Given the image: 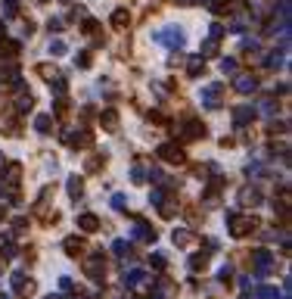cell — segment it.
I'll list each match as a JSON object with an SVG mask.
<instances>
[{
	"mask_svg": "<svg viewBox=\"0 0 292 299\" xmlns=\"http://www.w3.org/2000/svg\"><path fill=\"white\" fill-rule=\"evenodd\" d=\"M152 41L162 44V47H168V50H180V47H184V41H187V35L177 28V25H165V28H159L156 35H152Z\"/></svg>",
	"mask_w": 292,
	"mask_h": 299,
	"instance_id": "6da1fadb",
	"label": "cell"
},
{
	"mask_svg": "<svg viewBox=\"0 0 292 299\" xmlns=\"http://www.w3.org/2000/svg\"><path fill=\"white\" fill-rule=\"evenodd\" d=\"M255 221L252 215H236V212H230L227 215V230H230V237H246V234H252L255 230Z\"/></svg>",
	"mask_w": 292,
	"mask_h": 299,
	"instance_id": "7a4b0ae2",
	"label": "cell"
},
{
	"mask_svg": "<svg viewBox=\"0 0 292 299\" xmlns=\"http://www.w3.org/2000/svg\"><path fill=\"white\" fill-rule=\"evenodd\" d=\"M156 153H159L162 162H168V165H184V162H187V153H184L180 143H159Z\"/></svg>",
	"mask_w": 292,
	"mask_h": 299,
	"instance_id": "3957f363",
	"label": "cell"
},
{
	"mask_svg": "<svg viewBox=\"0 0 292 299\" xmlns=\"http://www.w3.org/2000/svg\"><path fill=\"white\" fill-rule=\"evenodd\" d=\"M180 140L184 143H190V140H202L205 138V125H202V118H184V125H180Z\"/></svg>",
	"mask_w": 292,
	"mask_h": 299,
	"instance_id": "277c9868",
	"label": "cell"
},
{
	"mask_svg": "<svg viewBox=\"0 0 292 299\" xmlns=\"http://www.w3.org/2000/svg\"><path fill=\"white\" fill-rule=\"evenodd\" d=\"M84 275H87L90 280H103V277H106V259H103V253L90 255V259L84 262Z\"/></svg>",
	"mask_w": 292,
	"mask_h": 299,
	"instance_id": "5b68a950",
	"label": "cell"
},
{
	"mask_svg": "<svg viewBox=\"0 0 292 299\" xmlns=\"http://www.w3.org/2000/svg\"><path fill=\"white\" fill-rule=\"evenodd\" d=\"M224 84H209V88L202 91V106L205 109H221V103H224Z\"/></svg>",
	"mask_w": 292,
	"mask_h": 299,
	"instance_id": "8992f818",
	"label": "cell"
},
{
	"mask_svg": "<svg viewBox=\"0 0 292 299\" xmlns=\"http://www.w3.org/2000/svg\"><path fill=\"white\" fill-rule=\"evenodd\" d=\"M261 203H264V196H261L258 187H243V190H239V206H246V209H258Z\"/></svg>",
	"mask_w": 292,
	"mask_h": 299,
	"instance_id": "52a82bcc",
	"label": "cell"
},
{
	"mask_svg": "<svg viewBox=\"0 0 292 299\" xmlns=\"http://www.w3.org/2000/svg\"><path fill=\"white\" fill-rule=\"evenodd\" d=\"M252 265H255L258 275H271V271H273V255L268 250H255L252 253Z\"/></svg>",
	"mask_w": 292,
	"mask_h": 299,
	"instance_id": "ba28073f",
	"label": "cell"
},
{
	"mask_svg": "<svg viewBox=\"0 0 292 299\" xmlns=\"http://www.w3.org/2000/svg\"><path fill=\"white\" fill-rule=\"evenodd\" d=\"M152 299H177V284L171 277H159L156 284V293H152Z\"/></svg>",
	"mask_w": 292,
	"mask_h": 299,
	"instance_id": "9c48e42d",
	"label": "cell"
},
{
	"mask_svg": "<svg viewBox=\"0 0 292 299\" xmlns=\"http://www.w3.org/2000/svg\"><path fill=\"white\" fill-rule=\"evenodd\" d=\"M63 140L68 143V147H90V143H93V134H90V131H65Z\"/></svg>",
	"mask_w": 292,
	"mask_h": 299,
	"instance_id": "30bf717a",
	"label": "cell"
},
{
	"mask_svg": "<svg viewBox=\"0 0 292 299\" xmlns=\"http://www.w3.org/2000/svg\"><path fill=\"white\" fill-rule=\"evenodd\" d=\"M233 91L236 93H255V91H258V78H255V75H236V78H233Z\"/></svg>",
	"mask_w": 292,
	"mask_h": 299,
	"instance_id": "8fae6325",
	"label": "cell"
},
{
	"mask_svg": "<svg viewBox=\"0 0 292 299\" xmlns=\"http://www.w3.org/2000/svg\"><path fill=\"white\" fill-rule=\"evenodd\" d=\"M63 250H65V255H72V259H78V255L84 253V237H78V234L65 237V240H63Z\"/></svg>",
	"mask_w": 292,
	"mask_h": 299,
	"instance_id": "7c38bea8",
	"label": "cell"
},
{
	"mask_svg": "<svg viewBox=\"0 0 292 299\" xmlns=\"http://www.w3.org/2000/svg\"><path fill=\"white\" fill-rule=\"evenodd\" d=\"M134 237L137 240H146V243H156V230L146 225V221H140V218H134Z\"/></svg>",
	"mask_w": 292,
	"mask_h": 299,
	"instance_id": "4fadbf2b",
	"label": "cell"
},
{
	"mask_svg": "<svg viewBox=\"0 0 292 299\" xmlns=\"http://www.w3.org/2000/svg\"><path fill=\"white\" fill-rule=\"evenodd\" d=\"M3 181L10 184V190H16V187H19V181H22V165H19V162H10V165H6Z\"/></svg>",
	"mask_w": 292,
	"mask_h": 299,
	"instance_id": "5bb4252c",
	"label": "cell"
},
{
	"mask_svg": "<svg viewBox=\"0 0 292 299\" xmlns=\"http://www.w3.org/2000/svg\"><path fill=\"white\" fill-rule=\"evenodd\" d=\"M78 228L84 230V234H93V230H100V218L93 215V212H81V215H78Z\"/></svg>",
	"mask_w": 292,
	"mask_h": 299,
	"instance_id": "9a60e30c",
	"label": "cell"
},
{
	"mask_svg": "<svg viewBox=\"0 0 292 299\" xmlns=\"http://www.w3.org/2000/svg\"><path fill=\"white\" fill-rule=\"evenodd\" d=\"M252 118H255V106L243 103V106H236V109H233V122H236L239 128H243V125H249Z\"/></svg>",
	"mask_w": 292,
	"mask_h": 299,
	"instance_id": "2e32d148",
	"label": "cell"
},
{
	"mask_svg": "<svg viewBox=\"0 0 292 299\" xmlns=\"http://www.w3.org/2000/svg\"><path fill=\"white\" fill-rule=\"evenodd\" d=\"M100 125H103V131L115 134V131H118V113H115V109H106V113H100Z\"/></svg>",
	"mask_w": 292,
	"mask_h": 299,
	"instance_id": "e0dca14e",
	"label": "cell"
},
{
	"mask_svg": "<svg viewBox=\"0 0 292 299\" xmlns=\"http://www.w3.org/2000/svg\"><path fill=\"white\" fill-rule=\"evenodd\" d=\"M205 72V59L196 53V56H190L187 59V75H190V78H199V75Z\"/></svg>",
	"mask_w": 292,
	"mask_h": 299,
	"instance_id": "ac0fdd59",
	"label": "cell"
},
{
	"mask_svg": "<svg viewBox=\"0 0 292 299\" xmlns=\"http://www.w3.org/2000/svg\"><path fill=\"white\" fill-rule=\"evenodd\" d=\"M65 187H68V196H72V200H81V196H84V181H81L78 175H72V178H68Z\"/></svg>",
	"mask_w": 292,
	"mask_h": 299,
	"instance_id": "d6986e66",
	"label": "cell"
},
{
	"mask_svg": "<svg viewBox=\"0 0 292 299\" xmlns=\"http://www.w3.org/2000/svg\"><path fill=\"white\" fill-rule=\"evenodd\" d=\"M224 184H227V181H224L221 175H211V181H209V190H205V193H209V200H211V203L218 200V193L224 190Z\"/></svg>",
	"mask_w": 292,
	"mask_h": 299,
	"instance_id": "ffe728a7",
	"label": "cell"
},
{
	"mask_svg": "<svg viewBox=\"0 0 292 299\" xmlns=\"http://www.w3.org/2000/svg\"><path fill=\"white\" fill-rule=\"evenodd\" d=\"M146 280V271L143 268H131V271H125V284L127 287H140Z\"/></svg>",
	"mask_w": 292,
	"mask_h": 299,
	"instance_id": "44dd1931",
	"label": "cell"
},
{
	"mask_svg": "<svg viewBox=\"0 0 292 299\" xmlns=\"http://www.w3.org/2000/svg\"><path fill=\"white\" fill-rule=\"evenodd\" d=\"M127 25H131V13H127V10H115V13H112V28L125 31Z\"/></svg>",
	"mask_w": 292,
	"mask_h": 299,
	"instance_id": "7402d4cb",
	"label": "cell"
},
{
	"mask_svg": "<svg viewBox=\"0 0 292 299\" xmlns=\"http://www.w3.org/2000/svg\"><path fill=\"white\" fill-rule=\"evenodd\" d=\"M171 240H174L177 246H190L196 237H193V230H187V228H177L174 234H171Z\"/></svg>",
	"mask_w": 292,
	"mask_h": 299,
	"instance_id": "603a6c76",
	"label": "cell"
},
{
	"mask_svg": "<svg viewBox=\"0 0 292 299\" xmlns=\"http://www.w3.org/2000/svg\"><path fill=\"white\" fill-rule=\"evenodd\" d=\"M38 75H41L44 81H56V78H59V69H56L53 63H41V66H38Z\"/></svg>",
	"mask_w": 292,
	"mask_h": 299,
	"instance_id": "cb8c5ba5",
	"label": "cell"
},
{
	"mask_svg": "<svg viewBox=\"0 0 292 299\" xmlns=\"http://www.w3.org/2000/svg\"><path fill=\"white\" fill-rule=\"evenodd\" d=\"M34 128H38L41 134H50L53 131V115H34Z\"/></svg>",
	"mask_w": 292,
	"mask_h": 299,
	"instance_id": "d4e9b609",
	"label": "cell"
},
{
	"mask_svg": "<svg viewBox=\"0 0 292 299\" xmlns=\"http://www.w3.org/2000/svg\"><path fill=\"white\" fill-rule=\"evenodd\" d=\"M174 212H177V200H162L159 203V215L162 218H171Z\"/></svg>",
	"mask_w": 292,
	"mask_h": 299,
	"instance_id": "484cf974",
	"label": "cell"
},
{
	"mask_svg": "<svg viewBox=\"0 0 292 299\" xmlns=\"http://www.w3.org/2000/svg\"><path fill=\"white\" fill-rule=\"evenodd\" d=\"M205 265H209V253H196V255H190V271H202Z\"/></svg>",
	"mask_w": 292,
	"mask_h": 299,
	"instance_id": "4316f807",
	"label": "cell"
},
{
	"mask_svg": "<svg viewBox=\"0 0 292 299\" xmlns=\"http://www.w3.org/2000/svg\"><path fill=\"white\" fill-rule=\"evenodd\" d=\"M214 53H218V38H209V41L202 44V53H199V56L205 59V56H214Z\"/></svg>",
	"mask_w": 292,
	"mask_h": 299,
	"instance_id": "83f0119b",
	"label": "cell"
},
{
	"mask_svg": "<svg viewBox=\"0 0 292 299\" xmlns=\"http://www.w3.org/2000/svg\"><path fill=\"white\" fill-rule=\"evenodd\" d=\"M65 53H68L65 41H50V56H65Z\"/></svg>",
	"mask_w": 292,
	"mask_h": 299,
	"instance_id": "f1b7e54d",
	"label": "cell"
},
{
	"mask_svg": "<svg viewBox=\"0 0 292 299\" xmlns=\"http://www.w3.org/2000/svg\"><path fill=\"white\" fill-rule=\"evenodd\" d=\"M221 72H224V75H236V59L224 56V59H221Z\"/></svg>",
	"mask_w": 292,
	"mask_h": 299,
	"instance_id": "f546056e",
	"label": "cell"
},
{
	"mask_svg": "<svg viewBox=\"0 0 292 299\" xmlns=\"http://www.w3.org/2000/svg\"><path fill=\"white\" fill-rule=\"evenodd\" d=\"M103 162H106V156H100V153H97V156H90L87 162H84V168H87V172H100Z\"/></svg>",
	"mask_w": 292,
	"mask_h": 299,
	"instance_id": "4dcf8cb0",
	"label": "cell"
},
{
	"mask_svg": "<svg viewBox=\"0 0 292 299\" xmlns=\"http://www.w3.org/2000/svg\"><path fill=\"white\" fill-rule=\"evenodd\" d=\"M50 196H53V190H50V187H47V190H41V200L34 203V212H44L47 203H50Z\"/></svg>",
	"mask_w": 292,
	"mask_h": 299,
	"instance_id": "1f68e13d",
	"label": "cell"
},
{
	"mask_svg": "<svg viewBox=\"0 0 292 299\" xmlns=\"http://www.w3.org/2000/svg\"><path fill=\"white\" fill-rule=\"evenodd\" d=\"M34 290H38V284H34V280H31V277H25V280H22V287H19V290H16V293H19V296H31V293H34Z\"/></svg>",
	"mask_w": 292,
	"mask_h": 299,
	"instance_id": "d6a6232c",
	"label": "cell"
},
{
	"mask_svg": "<svg viewBox=\"0 0 292 299\" xmlns=\"http://www.w3.org/2000/svg\"><path fill=\"white\" fill-rule=\"evenodd\" d=\"M131 181H134V184H143V181H146V172H143L140 162H137V165L131 168Z\"/></svg>",
	"mask_w": 292,
	"mask_h": 299,
	"instance_id": "836d02e7",
	"label": "cell"
},
{
	"mask_svg": "<svg viewBox=\"0 0 292 299\" xmlns=\"http://www.w3.org/2000/svg\"><path fill=\"white\" fill-rule=\"evenodd\" d=\"M112 250H115V255H122V259H125V255L131 253V243H127V240H115Z\"/></svg>",
	"mask_w": 292,
	"mask_h": 299,
	"instance_id": "e575fe53",
	"label": "cell"
},
{
	"mask_svg": "<svg viewBox=\"0 0 292 299\" xmlns=\"http://www.w3.org/2000/svg\"><path fill=\"white\" fill-rule=\"evenodd\" d=\"M53 113H56V115H65V113H68V100H65V97H59L56 103H53Z\"/></svg>",
	"mask_w": 292,
	"mask_h": 299,
	"instance_id": "d590c367",
	"label": "cell"
},
{
	"mask_svg": "<svg viewBox=\"0 0 292 299\" xmlns=\"http://www.w3.org/2000/svg\"><path fill=\"white\" fill-rule=\"evenodd\" d=\"M81 31H84V35H100V25L93 22V19H84V28Z\"/></svg>",
	"mask_w": 292,
	"mask_h": 299,
	"instance_id": "8d00e7d4",
	"label": "cell"
},
{
	"mask_svg": "<svg viewBox=\"0 0 292 299\" xmlns=\"http://www.w3.org/2000/svg\"><path fill=\"white\" fill-rule=\"evenodd\" d=\"M25 230H28V221H25V218H16V221H13V230H10V234H25Z\"/></svg>",
	"mask_w": 292,
	"mask_h": 299,
	"instance_id": "74e56055",
	"label": "cell"
},
{
	"mask_svg": "<svg viewBox=\"0 0 292 299\" xmlns=\"http://www.w3.org/2000/svg\"><path fill=\"white\" fill-rule=\"evenodd\" d=\"M255 299H277V290H273V287H261Z\"/></svg>",
	"mask_w": 292,
	"mask_h": 299,
	"instance_id": "f35d334b",
	"label": "cell"
},
{
	"mask_svg": "<svg viewBox=\"0 0 292 299\" xmlns=\"http://www.w3.org/2000/svg\"><path fill=\"white\" fill-rule=\"evenodd\" d=\"M3 50H6V56H16L19 53V41H3Z\"/></svg>",
	"mask_w": 292,
	"mask_h": 299,
	"instance_id": "ab89813d",
	"label": "cell"
},
{
	"mask_svg": "<svg viewBox=\"0 0 292 299\" xmlns=\"http://www.w3.org/2000/svg\"><path fill=\"white\" fill-rule=\"evenodd\" d=\"M152 265H156V268H165L168 265V259H165V253H152V259H149Z\"/></svg>",
	"mask_w": 292,
	"mask_h": 299,
	"instance_id": "60d3db41",
	"label": "cell"
},
{
	"mask_svg": "<svg viewBox=\"0 0 292 299\" xmlns=\"http://www.w3.org/2000/svg\"><path fill=\"white\" fill-rule=\"evenodd\" d=\"M75 63H78L81 69H87V66H90V53H87V50H81V53H78V59H75Z\"/></svg>",
	"mask_w": 292,
	"mask_h": 299,
	"instance_id": "b9f144b4",
	"label": "cell"
},
{
	"mask_svg": "<svg viewBox=\"0 0 292 299\" xmlns=\"http://www.w3.org/2000/svg\"><path fill=\"white\" fill-rule=\"evenodd\" d=\"M273 109H277V103H273V100H264V103H261V113H264V115H271Z\"/></svg>",
	"mask_w": 292,
	"mask_h": 299,
	"instance_id": "7bdbcfd3",
	"label": "cell"
},
{
	"mask_svg": "<svg viewBox=\"0 0 292 299\" xmlns=\"http://www.w3.org/2000/svg\"><path fill=\"white\" fill-rule=\"evenodd\" d=\"M47 28H50V31H63V19H50Z\"/></svg>",
	"mask_w": 292,
	"mask_h": 299,
	"instance_id": "ee69618b",
	"label": "cell"
},
{
	"mask_svg": "<svg viewBox=\"0 0 292 299\" xmlns=\"http://www.w3.org/2000/svg\"><path fill=\"white\" fill-rule=\"evenodd\" d=\"M221 280H230V277H233V268H230V265H224V268H221V275H218Z\"/></svg>",
	"mask_w": 292,
	"mask_h": 299,
	"instance_id": "f6af8a7d",
	"label": "cell"
},
{
	"mask_svg": "<svg viewBox=\"0 0 292 299\" xmlns=\"http://www.w3.org/2000/svg\"><path fill=\"white\" fill-rule=\"evenodd\" d=\"M221 35H224V25H218V22H214V25H211V35H209V38H221Z\"/></svg>",
	"mask_w": 292,
	"mask_h": 299,
	"instance_id": "bcb514c9",
	"label": "cell"
},
{
	"mask_svg": "<svg viewBox=\"0 0 292 299\" xmlns=\"http://www.w3.org/2000/svg\"><path fill=\"white\" fill-rule=\"evenodd\" d=\"M112 206H115V209H125V196H122V193L112 196Z\"/></svg>",
	"mask_w": 292,
	"mask_h": 299,
	"instance_id": "7dc6e473",
	"label": "cell"
},
{
	"mask_svg": "<svg viewBox=\"0 0 292 299\" xmlns=\"http://www.w3.org/2000/svg\"><path fill=\"white\" fill-rule=\"evenodd\" d=\"M149 118H152V122H156V125H165V115H162V113H152Z\"/></svg>",
	"mask_w": 292,
	"mask_h": 299,
	"instance_id": "c3c4849f",
	"label": "cell"
},
{
	"mask_svg": "<svg viewBox=\"0 0 292 299\" xmlns=\"http://www.w3.org/2000/svg\"><path fill=\"white\" fill-rule=\"evenodd\" d=\"M3 218H6V209H3V206H0V221H3Z\"/></svg>",
	"mask_w": 292,
	"mask_h": 299,
	"instance_id": "681fc988",
	"label": "cell"
},
{
	"mask_svg": "<svg viewBox=\"0 0 292 299\" xmlns=\"http://www.w3.org/2000/svg\"><path fill=\"white\" fill-rule=\"evenodd\" d=\"M0 38H3V19H0Z\"/></svg>",
	"mask_w": 292,
	"mask_h": 299,
	"instance_id": "f907efd6",
	"label": "cell"
},
{
	"mask_svg": "<svg viewBox=\"0 0 292 299\" xmlns=\"http://www.w3.org/2000/svg\"><path fill=\"white\" fill-rule=\"evenodd\" d=\"M0 299H10V296H6V293H0Z\"/></svg>",
	"mask_w": 292,
	"mask_h": 299,
	"instance_id": "816d5d0a",
	"label": "cell"
},
{
	"mask_svg": "<svg viewBox=\"0 0 292 299\" xmlns=\"http://www.w3.org/2000/svg\"><path fill=\"white\" fill-rule=\"evenodd\" d=\"M59 3H72V0H59Z\"/></svg>",
	"mask_w": 292,
	"mask_h": 299,
	"instance_id": "f5cc1de1",
	"label": "cell"
},
{
	"mask_svg": "<svg viewBox=\"0 0 292 299\" xmlns=\"http://www.w3.org/2000/svg\"><path fill=\"white\" fill-rule=\"evenodd\" d=\"M0 168H3V156H0Z\"/></svg>",
	"mask_w": 292,
	"mask_h": 299,
	"instance_id": "db71d44e",
	"label": "cell"
},
{
	"mask_svg": "<svg viewBox=\"0 0 292 299\" xmlns=\"http://www.w3.org/2000/svg\"><path fill=\"white\" fill-rule=\"evenodd\" d=\"M44 299H56V296H44Z\"/></svg>",
	"mask_w": 292,
	"mask_h": 299,
	"instance_id": "11a10c76",
	"label": "cell"
},
{
	"mask_svg": "<svg viewBox=\"0 0 292 299\" xmlns=\"http://www.w3.org/2000/svg\"><path fill=\"white\" fill-rule=\"evenodd\" d=\"M41 3H47V0H41Z\"/></svg>",
	"mask_w": 292,
	"mask_h": 299,
	"instance_id": "9f6ffc18",
	"label": "cell"
}]
</instances>
